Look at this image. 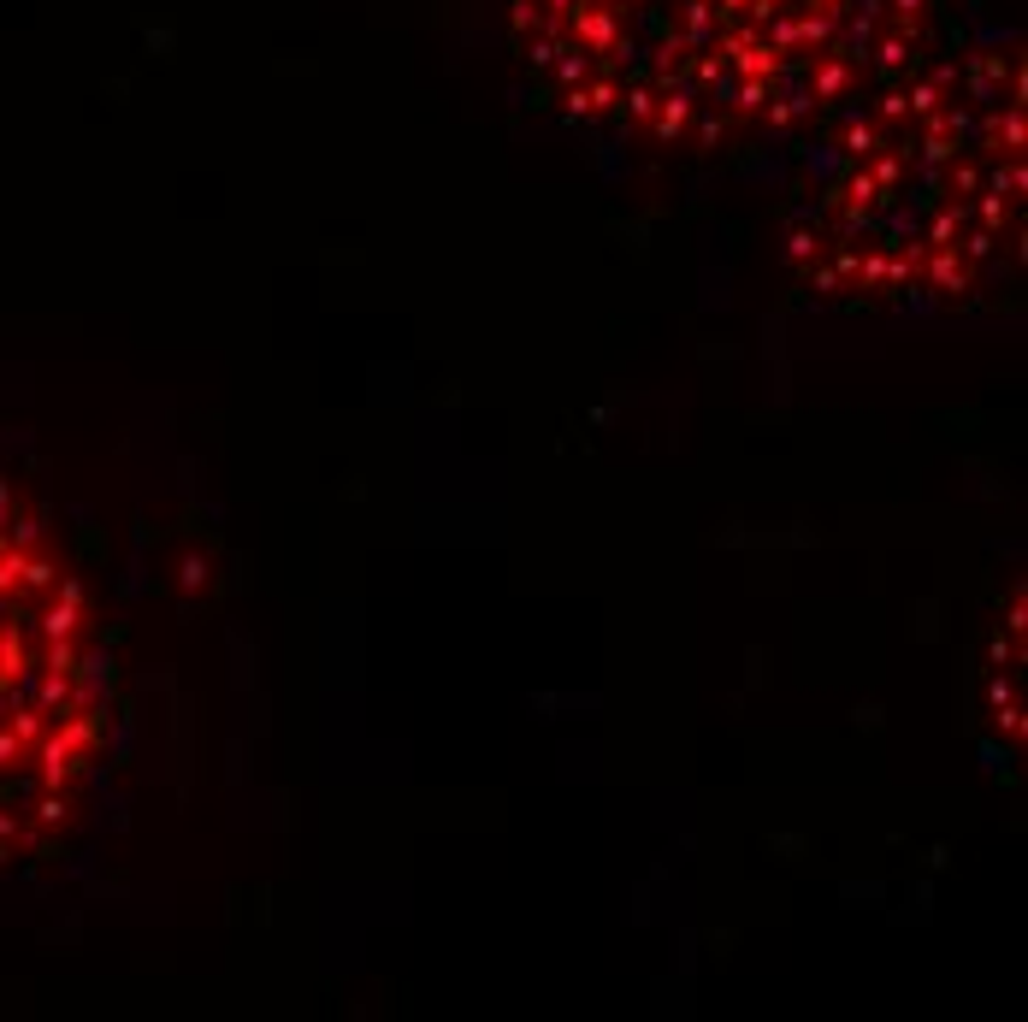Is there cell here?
I'll use <instances>...</instances> for the list:
<instances>
[{
  "label": "cell",
  "mask_w": 1028,
  "mask_h": 1022,
  "mask_svg": "<svg viewBox=\"0 0 1028 1022\" xmlns=\"http://www.w3.org/2000/svg\"><path fill=\"white\" fill-rule=\"evenodd\" d=\"M887 0H520L526 60L656 142L786 125L887 54Z\"/></svg>",
  "instance_id": "cell-1"
},
{
  "label": "cell",
  "mask_w": 1028,
  "mask_h": 1022,
  "mask_svg": "<svg viewBox=\"0 0 1028 1022\" xmlns=\"http://www.w3.org/2000/svg\"><path fill=\"white\" fill-rule=\"evenodd\" d=\"M1023 225V101L1005 65L940 71L857 130L851 160L792 231L822 296L934 302L969 296Z\"/></svg>",
  "instance_id": "cell-2"
},
{
  "label": "cell",
  "mask_w": 1028,
  "mask_h": 1022,
  "mask_svg": "<svg viewBox=\"0 0 1028 1022\" xmlns=\"http://www.w3.org/2000/svg\"><path fill=\"white\" fill-rule=\"evenodd\" d=\"M101 733L83 591L54 538L0 497V857L71 816Z\"/></svg>",
  "instance_id": "cell-3"
}]
</instances>
